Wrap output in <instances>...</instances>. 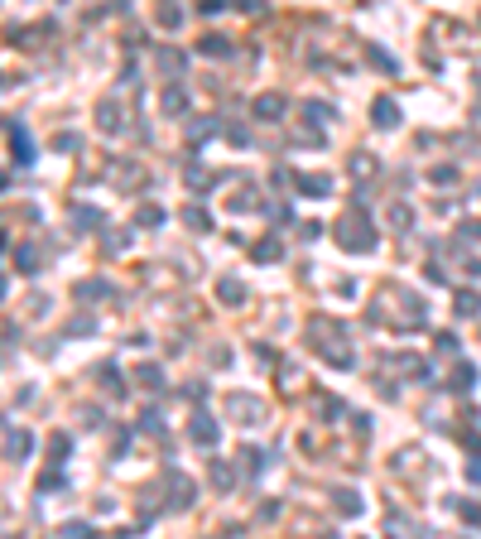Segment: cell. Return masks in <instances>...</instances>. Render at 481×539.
I'll return each mask as SVG.
<instances>
[]
</instances>
